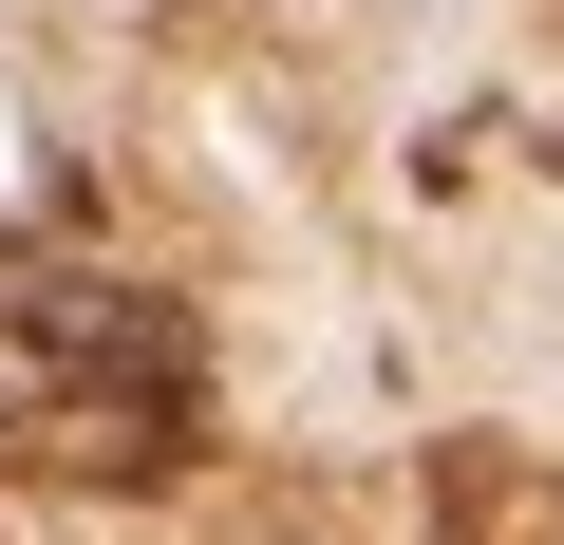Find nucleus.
<instances>
[{
    "label": "nucleus",
    "mask_w": 564,
    "mask_h": 545,
    "mask_svg": "<svg viewBox=\"0 0 564 545\" xmlns=\"http://www.w3.org/2000/svg\"><path fill=\"white\" fill-rule=\"evenodd\" d=\"M207 451V320L132 263L0 226V470L39 489H170Z\"/></svg>",
    "instance_id": "f257e3e1"
},
{
    "label": "nucleus",
    "mask_w": 564,
    "mask_h": 545,
    "mask_svg": "<svg viewBox=\"0 0 564 545\" xmlns=\"http://www.w3.org/2000/svg\"><path fill=\"white\" fill-rule=\"evenodd\" d=\"M527 545H564V489H527Z\"/></svg>",
    "instance_id": "f03ea898"
}]
</instances>
